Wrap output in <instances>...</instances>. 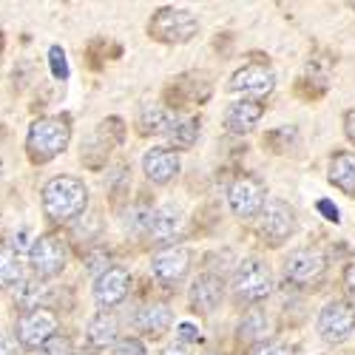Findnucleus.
I'll list each match as a JSON object with an SVG mask.
<instances>
[{"label": "nucleus", "mask_w": 355, "mask_h": 355, "mask_svg": "<svg viewBox=\"0 0 355 355\" xmlns=\"http://www.w3.org/2000/svg\"><path fill=\"white\" fill-rule=\"evenodd\" d=\"M88 205V191L74 176H54L43 188V211L54 222H69L80 216Z\"/></svg>", "instance_id": "nucleus-1"}, {"label": "nucleus", "mask_w": 355, "mask_h": 355, "mask_svg": "<svg viewBox=\"0 0 355 355\" xmlns=\"http://www.w3.org/2000/svg\"><path fill=\"white\" fill-rule=\"evenodd\" d=\"M69 139H71L69 120H63V116H43V120H37L28 128V139H26L28 157H32V162H49L66 151Z\"/></svg>", "instance_id": "nucleus-2"}, {"label": "nucleus", "mask_w": 355, "mask_h": 355, "mask_svg": "<svg viewBox=\"0 0 355 355\" xmlns=\"http://www.w3.org/2000/svg\"><path fill=\"white\" fill-rule=\"evenodd\" d=\"M196 32H199V20L188 9L165 6L148 20V35L159 43H188L196 37Z\"/></svg>", "instance_id": "nucleus-3"}, {"label": "nucleus", "mask_w": 355, "mask_h": 355, "mask_svg": "<svg viewBox=\"0 0 355 355\" xmlns=\"http://www.w3.org/2000/svg\"><path fill=\"white\" fill-rule=\"evenodd\" d=\"M273 290V273L261 259H245L233 273V293L239 302L256 304Z\"/></svg>", "instance_id": "nucleus-4"}, {"label": "nucleus", "mask_w": 355, "mask_h": 355, "mask_svg": "<svg viewBox=\"0 0 355 355\" xmlns=\"http://www.w3.org/2000/svg\"><path fill=\"white\" fill-rule=\"evenodd\" d=\"M318 333L327 344H341L355 333V304L333 299L318 313Z\"/></svg>", "instance_id": "nucleus-5"}, {"label": "nucleus", "mask_w": 355, "mask_h": 355, "mask_svg": "<svg viewBox=\"0 0 355 355\" xmlns=\"http://www.w3.org/2000/svg\"><path fill=\"white\" fill-rule=\"evenodd\" d=\"M327 273V256L315 248H302V250H293L284 261V279L307 287V284H318Z\"/></svg>", "instance_id": "nucleus-6"}, {"label": "nucleus", "mask_w": 355, "mask_h": 355, "mask_svg": "<svg viewBox=\"0 0 355 355\" xmlns=\"http://www.w3.org/2000/svg\"><path fill=\"white\" fill-rule=\"evenodd\" d=\"M259 233H261V239L279 248L282 242H287L290 236L295 233V211L290 208L287 202L282 199H273L264 205V211H261V225H259Z\"/></svg>", "instance_id": "nucleus-7"}, {"label": "nucleus", "mask_w": 355, "mask_h": 355, "mask_svg": "<svg viewBox=\"0 0 355 355\" xmlns=\"http://www.w3.org/2000/svg\"><path fill=\"white\" fill-rule=\"evenodd\" d=\"M57 336V315L51 310H28L17 318V341L20 347L37 349L46 341H51Z\"/></svg>", "instance_id": "nucleus-8"}, {"label": "nucleus", "mask_w": 355, "mask_h": 355, "mask_svg": "<svg viewBox=\"0 0 355 355\" xmlns=\"http://www.w3.org/2000/svg\"><path fill=\"white\" fill-rule=\"evenodd\" d=\"M66 259H69V250H66V242L60 236L49 233V236H40V239L32 245V268L43 279L60 276L66 268Z\"/></svg>", "instance_id": "nucleus-9"}, {"label": "nucleus", "mask_w": 355, "mask_h": 355, "mask_svg": "<svg viewBox=\"0 0 355 355\" xmlns=\"http://www.w3.org/2000/svg\"><path fill=\"white\" fill-rule=\"evenodd\" d=\"M227 202H230V208L233 214L239 216V219H253L261 214L264 208V185L256 180V176H239L230 191H227Z\"/></svg>", "instance_id": "nucleus-10"}, {"label": "nucleus", "mask_w": 355, "mask_h": 355, "mask_svg": "<svg viewBox=\"0 0 355 355\" xmlns=\"http://www.w3.org/2000/svg\"><path fill=\"white\" fill-rule=\"evenodd\" d=\"M191 270V250L188 248H165L151 261V276L162 287H176Z\"/></svg>", "instance_id": "nucleus-11"}, {"label": "nucleus", "mask_w": 355, "mask_h": 355, "mask_svg": "<svg viewBox=\"0 0 355 355\" xmlns=\"http://www.w3.org/2000/svg\"><path fill=\"white\" fill-rule=\"evenodd\" d=\"M230 92L233 94H245V97H250V100H264L268 97L273 88H276V74L268 69V66H245V69H239L233 77H230Z\"/></svg>", "instance_id": "nucleus-12"}, {"label": "nucleus", "mask_w": 355, "mask_h": 355, "mask_svg": "<svg viewBox=\"0 0 355 355\" xmlns=\"http://www.w3.org/2000/svg\"><path fill=\"white\" fill-rule=\"evenodd\" d=\"M131 290V273L125 268H105L100 276H97V284H94V299L97 304L103 307H114L120 304Z\"/></svg>", "instance_id": "nucleus-13"}, {"label": "nucleus", "mask_w": 355, "mask_h": 355, "mask_svg": "<svg viewBox=\"0 0 355 355\" xmlns=\"http://www.w3.org/2000/svg\"><path fill=\"white\" fill-rule=\"evenodd\" d=\"M222 295H225L222 276L202 273V276H196V282L191 287V307L196 313H214L219 307V302H222Z\"/></svg>", "instance_id": "nucleus-14"}, {"label": "nucleus", "mask_w": 355, "mask_h": 355, "mask_svg": "<svg viewBox=\"0 0 355 355\" xmlns=\"http://www.w3.org/2000/svg\"><path fill=\"white\" fill-rule=\"evenodd\" d=\"M145 176L157 185H168L176 173H180V157H176L171 148H151L142 159Z\"/></svg>", "instance_id": "nucleus-15"}, {"label": "nucleus", "mask_w": 355, "mask_h": 355, "mask_svg": "<svg viewBox=\"0 0 355 355\" xmlns=\"http://www.w3.org/2000/svg\"><path fill=\"white\" fill-rule=\"evenodd\" d=\"M264 114V105L256 100H239V103H230L225 111V128L230 134H248L259 125Z\"/></svg>", "instance_id": "nucleus-16"}, {"label": "nucleus", "mask_w": 355, "mask_h": 355, "mask_svg": "<svg viewBox=\"0 0 355 355\" xmlns=\"http://www.w3.org/2000/svg\"><path fill=\"white\" fill-rule=\"evenodd\" d=\"M171 321H173V313L168 304H145L137 310V318H134L137 330L148 338H159L171 327Z\"/></svg>", "instance_id": "nucleus-17"}, {"label": "nucleus", "mask_w": 355, "mask_h": 355, "mask_svg": "<svg viewBox=\"0 0 355 355\" xmlns=\"http://www.w3.org/2000/svg\"><path fill=\"white\" fill-rule=\"evenodd\" d=\"M182 230V216L176 208H159L154 216H151V225H148V236H151V242L154 245H168L173 242L176 236H180Z\"/></svg>", "instance_id": "nucleus-18"}, {"label": "nucleus", "mask_w": 355, "mask_h": 355, "mask_svg": "<svg viewBox=\"0 0 355 355\" xmlns=\"http://www.w3.org/2000/svg\"><path fill=\"white\" fill-rule=\"evenodd\" d=\"M180 120H182V116L176 114V111H171V108H165V105L148 103V105H142V111H139V131H142V134H171L173 125L180 123Z\"/></svg>", "instance_id": "nucleus-19"}, {"label": "nucleus", "mask_w": 355, "mask_h": 355, "mask_svg": "<svg viewBox=\"0 0 355 355\" xmlns=\"http://www.w3.org/2000/svg\"><path fill=\"white\" fill-rule=\"evenodd\" d=\"M330 182L347 193V196H355V154L352 151H336L330 157Z\"/></svg>", "instance_id": "nucleus-20"}, {"label": "nucleus", "mask_w": 355, "mask_h": 355, "mask_svg": "<svg viewBox=\"0 0 355 355\" xmlns=\"http://www.w3.org/2000/svg\"><path fill=\"white\" fill-rule=\"evenodd\" d=\"M116 318L111 313H100L97 318H92V324H88V344H92L94 349H105L116 341Z\"/></svg>", "instance_id": "nucleus-21"}, {"label": "nucleus", "mask_w": 355, "mask_h": 355, "mask_svg": "<svg viewBox=\"0 0 355 355\" xmlns=\"http://www.w3.org/2000/svg\"><path fill=\"white\" fill-rule=\"evenodd\" d=\"M264 333H268V318H264L261 310H250L242 321H239V333H236V341H239L242 347H253L264 338Z\"/></svg>", "instance_id": "nucleus-22"}, {"label": "nucleus", "mask_w": 355, "mask_h": 355, "mask_svg": "<svg viewBox=\"0 0 355 355\" xmlns=\"http://www.w3.org/2000/svg\"><path fill=\"white\" fill-rule=\"evenodd\" d=\"M46 295H49V290H46V284L37 282V279L20 282L17 290H15V299H17V304H20L26 313H28V310H40V304L46 302Z\"/></svg>", "instance_id": "nucleus-23"}, {"label": "nucleus", "mask_w": 355, "mask_h": 355, "mask_svg": "<svg viewBox=\"0 0 355 355\" xmlns=\"http://www.w3.org/2000/svg\"><path fill=\"white\" fill-rule=\"evenodd\" d=\"M20 284V261L17 250L9 245H0V287H15Z\"/></svg>", "instance_id": "nucleus-24"}, {"label": "nucleus", "mask_w": 355, "mask_h": 355, "mask_svg": "<svg viewBox=\"0 0 355 355\" xmlns=\"http://www.w3.org/2000/svg\"><path fill=\"white\" fill-rule=\"evenodd\" d=\"M199 137V120H193V116H182L180 123L173 125V131L168 134V139L176 145V148H191Z\"/></svg>", "instance_id": "nucleus-25"}, {"label": "nucleus", "mask_w": 355, "mask_h": 355, "mask_svg": "<svg viewBox=\"0 0 355 355\" xmlns=\"http://www.w3.org/2000/svg\"><path fill=\"white\" fill-rule=\"evenodd\" d=\"M40 355H74V344L66 336H54L40 347Z\"/></svg>", "instance_id": "nucleus-26"}, {"label": "nucleus", "mask_w": 355, "mask_h": 355, "mask_svg": "<svg viewBox=\"0 0 355 355\" xmlns=\"http://www.w3.org/2000/svg\"><path fill=\"white\" fill-rule=\"evenodd\" d=\"M49 63H51V74H54L57 80H66V77H69V63H66V54H63L60 46H54V49L49 51Z\"/></svg>", "instance_id": "nucleus-27"}, {"label": "nucleus", "mask_w": 355, "mask_h": 355, "mask_svg": "<svg viewBox=\"0 0 355 355\" xmlns=\"http://www.w3.org/2000/svg\"><path fill=\"white\" fill-rule=\"evenodd\" d=\"M0 355H23L20 341H17L15 336L3 333V330H0Z\"/></svg>", "instance_id": "nucleus-28"}, {"label": "nucleus", "mask_w": 355, "mask_h": 355, "mask_svg": "<svg viewBox=\"0 0 355 355\" xmlns=\"http://www.w3.org/2000/svg\"><path fill=\"white\" fill-rule=\"evenodd\" d=\"M114 355H145V344L137 341V338H123L120 344H116Z\"/></svg>", "instance_id": "nucleus-29"}, {"label": "nucleus", "mask_w": 355, "mask_h": 355, "mask_svg": "<svg viewBox=\"0 0 355 355\" xmlns=\"http://www.w3.org/2000/svg\"><path fill=\"white\" fill-rule=\"evenodd\" d=\"M176 338H180V344H193V341H199V327H193L191 321H182L180 324V330H176Z\"/></svg>", "instance_id": "nucleus-30"}, {"label": "nucleus", "mask_w": 355, "mask_h": 355, "mask_svg": "<svg viewBox=\"0 0 355 355\" xmlns=\"http://www.w3.org/2000/svg\"><path fill=\"white\" fill-rule=\"evenodd\" d=\"M253 355H295V352L284 344H261V347H256Z\"/></svg>", "instance_id": "nucleus-31"}, {"label": "nucleus", "mask_w": 355, "mask_h": 355, "mask_svg": "<svg viewBox=\"0 0 355 355\" xmlns=\"http://www.w3.org/2000/svg\"><path fill=\"white\" fill-rule=\"evenodd\" d=\"M318 211H321L324 216H327L330 222H341V216H338V208H336V205H330L327 199H321V202H318Z\"/></svg>", "instance_id": "nucleus-32"}, {"label": "nucleus", "mask_w": 355, "mask_h": 355, "mask_svg": "<svg viewBox=\"0 0 355 355\" xmlns=\"http://www.w3.org/2000/svg\"><path fill=\"white\" fill-rule=\"evenodd\" d=\"M344 134H347V139L355 145V111H347V114H344Z\"/></svg>", "instance_id": "nucleus-33"}, {"label": "nucleus", "mask_w": 355, "mask_h": 355, "mask_svg": "<svg viewBox=\"0 0 355 355\" xmlns=\"http://www.w3.org/2000/svg\"><path fill=\"white\" fill-rule=\"evenodd\" d=\"M344 287H347V293L355 299V261L347 264V270H344Z\"/></svg>", "instance_id": "nucleus-34"}, {"label": "nucleus", "mask_w": 355, "mask_h": 355, "mask_svg": "<svg viewBox=\"0 0 355 355\" xmlns=\"http://www.w3.org/2000/svg\"><path fill=\"white\" fill-rule=\"evenodd\" d=\"M162 355H191V352H188V347H185V344H173V347H168Z\"/></svg>", "instance_id": "nucleus-35"}, {"label": "nucleus", "mask_w": 355, "mask_h": 355, "mask_svg": "<svg viewBox=\"0 0 355 355\" xmlns=\"http://www.w3.org/2000/svg\"><path fill=\"white\" fill-rule=\"evenodd\" d=\"M205 355H219V352H205Z\"/></svg>", "instance_id": "nucleus-36"}, {"label": "nucleus", "mask_w": 355, "mask_h": 355, "mask_svg": "<svg viewBox=\"0 0 355 355\" xmlns=\"http://www.w3.org/2000/svg\"><path fill=\"white\" fill-rule=\"evenodd\" d=\"M352 9H355V3H352Z\"/></svg>", "instance_id": "nucleus-37"}]
</instances>
